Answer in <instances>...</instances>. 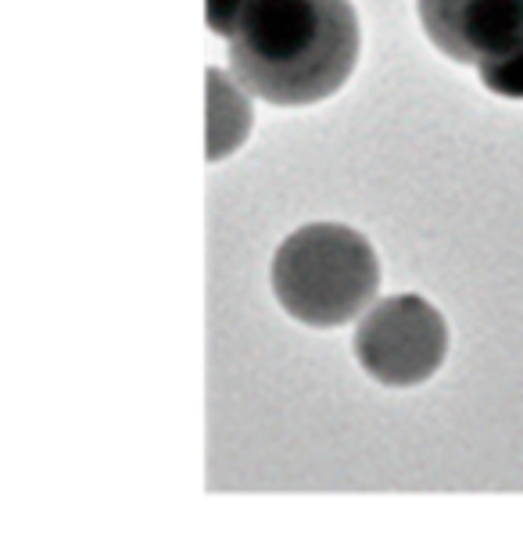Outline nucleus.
<instances>
[{"label":"nucleus","mask_w":523,"mask_h":559,"mask_svg":"<svg viewBox=\"0 0 523 559\" xmlns=\"http://www.w3.org/2000/svg\"><path fill=\"white\" fill-rule=\"evenodd\" d=\"M234 80L265 105L309 108L334 97L359 61L352 0H248L223 33Z\"/></svg>","instance_id":"obj_1"},{"label":"nucleus","mask_w":523,"mask_h":559,"mask_svg":"<svg viewBox=\"0 0 523 559\" xmlns=\"http://www.w3.org/2000/svg\"><path fill=\"white\" fill-rule=\"evenodd\" d=\"M273 290L284 312L298 323L316 330L344 326L377 298V251L352 226H301L276 248Z\"/></svg>","instance_id":"obj_2"},{"label":"nucleus","mask_w":523,"mask_h":559,"mask_svg":"<svg viewBox=\"0 0 523 559\" xmlns=\"http://www.w3.org/2000/svg\"><path fill=\"white\" fill-rule=\"evenodd\" d=\"M449 355L444 316L419 295L377 301L355 330V359L384 388H416L441 370Z\"/></svg>","instance_id":"obj_3"},{"label":"nucleus","mask_w":523,"mask_h":559,"mask_svg":"<svg viewBox=\"0 0 523 559\" xmlns=\"http://www.w3.org/2000/svg\"><path fill=\"white\" fill-rule=\"evenodd\" d=\"M427 40L463 66H488L523 47V0H416Z\"/></svg>","instance_id":"obj_4"},{"label":"nucleus","mask_w":523,"mask_h":559,"mask_svg":"<svg viewBox=\"0 0 523 559\" xmlns=\"http://www.w3.org/2000/svg\"><path fill=\"white\" fill-rule=\"evenodd\" d=\"M251 133V100L226 72L209 69V162H223Z\"/></svg>","instance_id":"obj_5"},{"label":"nucleus","mask_w":523,"mask_h":559,"mask_svg":"<svg viewBox=\"0 0 523 559\" xmlns=\"http://www.w3.org/2000/svg\"><path fill=\"white\" fill-rule=\"evenodd\" d=\"M480 83L506 100H523V47L509 50L506 58L488 61V66H480Z\"/></svg>","instance_id":"obj_6"},{"label":"nucleus","mask_w":523,"mask_h":559,"mask_svg":"<svg viewBox=\"0 0 523 559\" xmlns=\"http://www.w3.org/2000/svg\"><path fill=\"white\" fill-rule=\"evenodd\" d=\"M248 0H205V15H209V29L212 33H226L229 22L237 19V11L245 8Z\"/></svg>","instance_id":"obj_7"}]
</instances>
